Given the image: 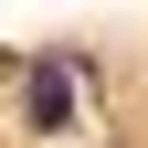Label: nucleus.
<instances>
[{"instance_id": "obj_1", "label": "nucleus", "mask_w": 148, "mask_h": 148, "mask_svg": "<svg viewBox=\"0 0 148 148\" xmlns=\"http://www.w3.org/2000/svg\"><path fill=\"white\" fill-rule=\"evenodd\" d=\"M21 106H32V127H64L74 116V64H32V95Z\"/></svg>"}]
</instances>
